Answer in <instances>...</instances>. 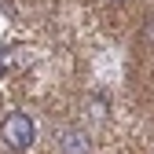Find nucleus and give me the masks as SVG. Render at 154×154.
<instances>
[{
    "label": "nucleus",
    "mask_w": 154,
    "mask_h": 154,
    "mask_svg": "<svg viewBox=\"0 0 154 154\" xmlns=\"http://www.w3.org/2000/svg\"><path fill=\"white\" fill-rule=\"evenodd\" d=\"M0 136H4V143L11 150H29L37 140V125L29 114H8L4 125H0Z\"/></svg>",
    "instance_id": "obj_1"
},
{
    "label": "nucleus",
    "mask_w": 154,
    "mask_h": 154,
    "mask_svg": "<svg viewBox=\"0 0 154 154\" xmlns=\"http://www.w3.org/2000/svg\"><path fill=\"white\" fill-rule=\"evenodd\" d=\"M59 150L63 154H88V136L81 128H63L59 132Z\"/></svg>",
    "instance_id": "obj_2"
},
{
    "label": "nucleus",
    "mask_w": 154,
    "mask_h": 154,
    "mask_svg": "<svg viewBox=\"0 0 154 154\" xmlns=\"http://www.w3.org/2000/svg\"><path fill=\"white\" fill-rule=\"evenodd\" d=\"M143 37H147V44H154V22H150V26L143 29Z\"/></svg>",
    "instance_id": "obj_3"
}]
</instances>
